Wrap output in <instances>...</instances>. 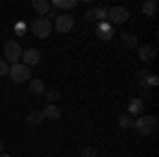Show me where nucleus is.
Returning <instances> with one entry per match:
<instances>
[{
    "instance_id": "5",
    "label": "nucleus",
    "mask_w": 159,
    "mask_h": 157,
    "mask_svg": "<svg viewBox=\"0 0 159 157\" xmlns=\"http://www.w3.org/2000/svg\"><path fill=\"white\" fill-rule=\"evenodd\" d=\"M129 19V11L125 9V7H110L108 9V15H106V21L110 25H119V24H125Z\"/></svg>"
},
{
    "instance_id": "28",
    "label": "nucleus",
    "mask_w": 159,
    "mask_h": 157,
    "mask_svg": "<svg viewBox=\"0 0 159 157\" xmlns=\"http://www.w3.org/2000/svg\"><path fill=\"white\" fill-rule=\"evenodd\" d=\"M0 153H2V142H0Z\"/></svg>"
},
{
    "instance_id": "19",
    "label": "nucleus",
    "mask_w": 159,
    "mask_h": 157,
    "mask_svg": "<svg viewBox=\"0 0 159 157\" xmlns=\"http://www.w3.org/2000/svg\"><path fill=\"white\" fill-rule=\"evenodd\" d=\"M53 7L55 9H61V11H70V9L76 7V0H55Z\"/></svg>"
},
{
    "instance_id": "26",
    "label": "nucleus",
    "mask_w": 159,
    "mask_h": 157,
    "mask_svg": "<svg viewBox=\"0 0 159 157\" xmlns=\"http://www.w3.org/2000/svg\"><path fill=\"white\" fill-rule=\"evenodd\" d=\"M106 15H108V9L98 7V19H100V21H106Z\"/></svg>"
},
{
    "instance_id": "2",
    "label": "nucleus",
    "mask_w": 159,
    "mask_h": 157,
    "mask_svg": "<svg viewBox=\"0 0 159 157\" xmlns=\"http://www.w3.org/2000/svg\"><path fill=\"white\" fill-rule=\"evenodd\" d=\"M21 53H24V49H21V45L17 43V40H7L4 45H2V60L11 62V64H17V62L21 60Z\"/></svg>"
},
{
    "instance_id": "8",
    "label": "nucleus",
    "mask_w": 159,
    "mask_h": 157,
    "mask_svg": "<svg viewBox=\"0 0 159 157\" xmlns=\"http://www.w3.org/2000/svg\"><path fill=\"white\" fill-rule=\"evenodd\" d=\"M96 34H98L100 40H112L115 30H112V25H110L108 21H100V24L96 25Z\"/></svg>"
},
{
    "instance_id": "24",
    "label": "nucleus",
    "mask_w": 159,
    "mask_h": 157,
    "mask_svg": "<svg viewBox=\"0 0 159 157\" xmlns=\"http://www.w3.org/2000/svg\"><path fill=\"white\" fill-rule=\"evenodd\" d=\"M15 34H17V36H24L25 34V24L24 21H17V24H15Z\"/></svg>"
},
{
    "instance_id": "4",
    "label": "nucleus",
    "mask_w": 159,
    "mask_h": 157,
    "mask_svg": "<svg viewBox=\"0 0 159 157\" xmlns=\"http://www.w3.org/2000/svg\"><path fill=\"white\" fill-rule=\"evenodd\" d=\"M9 76H11L13 83H28L32 79V68H28L24 64H11L9 66Z\"/></svg>"
},
{
    "instance_id": "17",
    "label": "nucleus",
    "mask_w": 159,
    "mask_h": 157,
    "mask_svg": "<svg viewBox=\"0 0 159 157\" xmlns=\"http://www.w3.org/2000/svg\"><path fill=\"white\" fill-rule=\"evenodd\" d=\"M85 19H87V24L98 25V24H100V19H98V7H91V9H87V11H85Z\"/></svg>"
},
{
    "instance_id": "12",
    "label": "nucleus",
    "mask_w": 159,
    "mask_h": 157,
    "mask_svg": "<svg viewBox=\"0 0 159 157\" xmlns=\"http://www.w3.org/2000/svg\"><path fill=\"white\" fill-rule=\"evenodd\" d=\"M32 9H34V13H36L38 17H47L51 13V4L47 0H34L32 2Z\"/></svg>"
},
{
    "instance_id": "22",
    "label": "nucleus",
    "mask_w": 159,
    "mask_h": 157,
    "mask_svg": "<svg viewBox=\"0 0 159 157\" xmlns=\"http://www.w3.org/2000/svg\"><path fill=\"white\" fill-rule=\"evenodd\" d=\"M79 157H98V149L96 146H85V149H81Z\"/></svg>"
},
{
    "instance_id": "16",
    "label": "nucleus",
    "mask_w": 159,
    "mask_h": 157,
    "mask_svg": "<svg viewBox=\"0 0 159 157\" xmlns=\"http://www.w3.org/2000/svg\"><path fill=\"white\" fill-rule=\"evenodd\" d=\"M142 13H144L147 17H155V13H157V2H155V0L142 2Z\"/></svg>"
},
{
    "instance_id": "15",
    "label": "nucleus",
    "mask_w": 159,
    "mask_h": 157,
    "mask_svg": "<svg viewBox=\"0 0 159 157\" xmlns=\"http://www.w3.org/2000/svg\"><path fill=\"white\" fill-rule=\"evenodd\" d=\"M28 87H30V91H32L34 96L45 94V83H43L40 79H30V81H28Z\"/></svg>"
},
{
    "instance_id": "20",
    "label": "nucleus",
    "mask_w": 159,
    "mask_h": 157,
    "mask_svg": "<svg viewBox=\"0 0 159 157\" xmlns=\"http://www.w3.org/2000/svg\"><path fill=\"white\" fill-rule=\"evenodd\" d=\"M148 76H151V72H148V70H140V72L136 74V79H138V87H140L142 91H147V81H148Z\"/></svg>"
},
{
    "instance_id": "3",
    "label": "nucleus",
    "mask_w": 159,
    "mask_h": 157,
    "mask_svg": "<svg viewBox=\"0 0 159 157\" xmlns=\"http://www.w3.org/2000/svg\"><path fill=\"white\" fill-rule=\"evenodd\" d=\"M30 30H32V34L36 38H47V36H51V32H53V24L49 21V17H36V19L30 24Z\"/></svg>"
},
{
    "instance_id": "23",
    "label": "nucleus",
    "mask_w": 159,
    "mask_h": 157,
    "mask_svg": "<svg viewBox=\"0 0 159 157\" xmlns=\"http://www.w3.org/2000/svg\"><path fill=\"white\" fill-rule=\"evenodd\" d=\"M157 85H159V76L157 74H151L148 81H147V89H153V87H157Z\"/></svg>"
},
{
    "instance_id": "13",
    "label": "nucleus",
    "mask_w": 159,
    "mask_h": 157,
    "mask_svg": "<svg viewBox=\"0 0 159 157\" xmlns=\"http://www.w3.org/2000/svg\"><path fill=\"white\" fill-rule=\"evenodd\" d=\"M119 38H121L123 47L138 49V38H136V34H132V32H121V34H119Z\"/></svg>"
},
{
    "instance_id": "27",
    "label": "nucleus",
    "mask_w": 159,
    "mask_h": 157,
    "mask_svg": "<svg viewBox=\"0 0 159 157\" xmlns=\"http://www.w3.org/2000/svg\"><path fill=\"white\" fill-rule=\"evenodd\" d=\"M0 157H13L11 153H0Z\"/></svg>"
},
{
    "instance_id": "7",
    "label": "nucleus",
    "mask_w": 159,
    "mask_h": 157,
    "mask_svg": "<svg viewBox=\"0 0 159 157\" xmlns=\"http://www.w3.org/2000/svg\"><path fill=\"white\" fill-rule=\"evenodd\" d=\"M144 106H147V102H144L142 98H134V100H129V104H127V115H129V117H140V115L144 113Z\"/></svg>"
},
{
    "instance_id": "25",
    "label": "nucleus",
    "mask_w": 159,
    "mask_h": 157,
    "mask_svg": "<svg viewBox=\"0 0 159 157\" xmlns=\"http://www.w3.org/2000/svg\"><path fill=\"white\" fill-rule=\"evenodd\" d=\"M4 74H9V64L0 58V76H4Z\"/></svg>"
},
{
    "instance_id": "1",
    "label": "nucleus",
    "mask_w": 159,
    "mask_h": 157,
    "mask_svg": "<svg viewBox=\"0 0 159 157\" xmlns=\"http://www.w3.org/2000/svg\"><path fill=\"white\" fill-rule=\"evenodd\" d=\"M132 130H134L138 136L148 138V136H153V134L157 132V117H155V115H140V117L134 121Z\"/></svg>"
},
{
    "instance_id": "6",
    "label": "nucleus",
    "mask_w": 159,
    "mask_h": 157,
    "mask_svg": "<svg viewBox=\"0 0 159 157\" xmlns=\"http://www.w3.org/2000/svg\"><path fill=\"white\" fill-rule=\"evenodd\" d=\"M74 28V19L72 15H68V13H61L55 17V24H53V30L55 32H60V34H66V32H70Z\"/></svg>"
},
{
    "instance_id": "10",
    "label": "nucleus",
    "mask_w": 159,
    "mask_h": 157,
    "mask_svg": "<svg viewBox=\"0 0 159 157\" xmlns=\"http://www.w3.org/2000/svg\"><path fill=\"white\" fill-rule=\"evenodd\" d=\"M155 55H157V49L153 45H138V58L142 62H151Z\"/></svg>"
},
{
    "instance_id": "18",
    "label": "nucleus",
    "mask_w": 159,
    "mask_h": 157,
    "mask_svg": "<svg viewBox=\"0 0 159 157\" xmlns=\"http://www.w3.org/2000/svg\"><path fill=\"white\" fill-rule=\"evenodd\" d=\"M117 125L121 127V130H132V125H134V119L125 113V115H121L119 119H117Z\"/></svg>"
},
{
    "instance_id": "11",
    "label": "nucleus",
    "mask_w": 159,
    "mask_h": 157,
    "mask_svg": "<svg viewBox=\"0 0 159 157\" xmlns=\"http://www.w3.org/2000/svg\"><path fill=\"white\" fill-rule=\"evenodd\" d=\"M40 113H43L45 119H49V121H60L61 119V110L57 109V104H47Z\"/></svg>"
},
{
    "instance_id": "9",
    "label": "nucleus",
    "mask_w": 159,
    "mask_h": 157,
    "mask_svg": "<svg viewBox=\"0 0 159 157\" xmlns=\"http://www.w3.org/2000/svg\"><path fill=\"white\" fill-rule=\"evenodd\" d=\"M21 60H24V66L32 68V66H36L38 62H40V51L38 49H25L24 53H21Z\"/></svg>"
},
{
    "instance_id": "14",
    "label": "nucleus",
    "mask_w": 159,
    "mask_h": 157,
    "mask_svg": "<svg viewBox=\"0 0 159 157\" xmlns=\"http://www.w3.org/2000/svg\"><path fill=\"white\" fill-rule=\"evenodd\" d=\"M43 121H45V117H43L40 110H32V113L25 115V123H28V125H34V127H36V125L43 123Z\"/></svg>"
},
{
    "instance_id": "21",
    "label": "nucleus",
    "mask_w": 159,
    "mask_h": 157,
    "mask_svg": "<svg viewBox=\"0 0 159 157\" xmlns=\"http://www.w3.org/2000/svg\"><path fill=\"white\" fill-rule=\"evenodd\" d=\"M60 91H57V89H45V98H47V102H49V104H55V102H57V100H60Z\"/></svg>"
}]
</instances>
